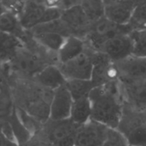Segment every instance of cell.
<instances>
[{"label":"cell","mask_w":146,"mask_h":146,"mask_svg":"<svg viewBox=\"0 0 146 146\" xmlns=\"http://www.w3.org/2000/svg\"><path fill=\"white\" fill-rule=\"evenodd\" d=\"M30 33V32H29ZM31 34V33H30ZM34 39L49 51L58 54L67 37L54 33L31 34Z\"/></svg>","instance_id":"cell-20"},{"label":"cell","mask_w":146,"mask_h":146,"mask_svg":"<svg viewBox=\"0 0 146 146\" xmlns=\"http://www.w3.org/2000/svg\"><path fill=\"white\" fill-rule=\"evenodd\" d=\"M146 124V112L124 101L118 129L126 138L132 131Z\"/></svg>","instance_id":"cell-13"},{"label":"cell","mask_w":146,"mask_h":146,"mask_svg":"<svg viewBox=\"0 0 146 146\" xmlns=\"http://www.w3.org/2000/svg\"><path fill=\"white\" fill-rule=\"evenodd\" d=\"M9 123L12 129L16 142L19 146H23L25 145L31 138L32 135L29 131L24 127L21 121H20L18 115H17L16 107L10 115L7 117Z\"/></svg>","instance_id":"cell-21"},{"label":"cell","mask_w":146,"mask_h":146,"mask_svg":"<svg viewBox=\"0 0 146 146\" xmlns=\"http://www.w3.org/2000/svg\"><path fill=\"white\" fill-rule=\"evenodd\" d=\"M130 36L133 41V55L139 57H146V28L132 31Z\"/></svg>","instance_id":"cell-27"},{"label":"cell","mask_w":146,"mask_h":146,"mask_svg":"<svg viewBox=\"0 0 146 146\" xmlns=\"http://www.w3.org/2000/svg\"><path fill=\"white\" fill-rule=\"evenodd\" d=\"M0 146H19L17 143L9 139L0 130Z\"/></svg>","instance_id":"cell-33"},{"label":"cell","mask_w":146,"mask_h":146,"mask_svg":"<svg viewBox=\"0 0 146 146\" xmlns=\"http://www.w3.org/2000/svg\"><path fill=\"white\" fill-rule=\"evenodd\" d=\"M2 78L1 76V74H0V87L1 86V84H2Z\"/></svg>","instance_id":"cell-35"},{"label":"cell","mask_w":146,"mask_h":146,"mask_svg":"<svg viewBox=\"0 0 146 146\" xmlns=\"http://www.w3.org/2000/svg\"><path fill=\"white\" fill-rule=\"evenodd\" d=\"M31 34H39V33H54L64 36L65 37L71 36V33L65 23L60 19L52 22L40 24L30 30Z\"/></svg>","instance_id":"cell-26"},{"label":"cell","mask_w":146,"mask_h":146,"mask_svg":"<svg viewBox=\"0 0 146 146\" xmlns=\"http://www.w3.org/2000/svg\"><path fill=\"white\" fill-rule=\"evenodd\" d=\"M80 5L91 24L104 17V1L84 0L81 1Z\"/></svg>","instance_id":"cell-23"},{"label":"cell","mask_w":146,"mask_h":146,"mask_svg":"<svg viewBox=\"0 0 146 146\" xmlns=\"http://www.w3.org/2000/svg\"><path fill=\"white\" fill-rule=\"evenodd\" d=\"M93 71L91 81L94 88L118 79L114 63L100 51H91Z\"/></svg>","instance_id":"cell-7"},{"label":"cell","mask_w":146,"mask_h":146,"mask_svg":"<svg viewBox=\"0 0 146 146\" xmlns=\"http://www.w3.org/2000/svg\"><path fill=\"white\" fill-rule=\"evenodd\" d=\"M16 111H17V115L19 118L20 121H21L24 127L29 131V133L32 135V136L35 135L41 129L42 124L40 123L36 120L34 119L28 113H27L21 108H18V107H16Z\"/></svg>","instance_id":"cell-28"},{"label":"cell","mask_w":146,"mask_h":146,"mask_svg":"<svg viewBox=\"0 0 146 146\" xmlns=\"http://www.w3.org/2000/svg\"><path fill=\"white\" fill-rule=\"evenodd\" d=\"M61 19L69 29L71 35L85 39L91 24L83 11L80 3L64 11Z\"/></svg>","instance_id":"cell-10"},{"label":"cell","mask_w":146,"mask_h":146,"mask_svg":"<svg viewBox=\"0 0 146 146\" xmlns=\"http://www.w3.org/2000/svg\"><path fill=\"white\" fill-rule=\"evenodd\" d=\"M46 7V1H25L22 12L19 17L23 28L30 31L39 25Z\"/></svg>","instance_id":"cell-14"},{"label":"cell","mask_w":146,"mask_h":146,"mask_svg":"<svg viewBox=\"0 0 146 146\" xmlns=\"http://www.w3.org/2000/svg\"><path fill=\"white\" fill-rule=\"evenodd\" d=\"M138 1H104V17L118 25H127Z\"/></svg>","instance_id":"cell-11"},{"label":"cell","mask_w":146,"mask_h":146,"mask_svg":"<svg viewBox=\"0 0 146 146\" xmlns=\"http://www.w3.org/2000/svg\"><path fill=\"white\" fill-rule=\"evenodd\" d=\"M5 11H9L19 17L24 9L25 1H1Z\"/></svg>","instance_id":"cell-31"},{"label":"cell","mask_w":146,"mask_h":146,"mask_svg":"<svg viewBox=\"0 0 146 146\" xmlns=\"http://www.w3.org/2000/svg\"><path fill=\"white\" fill-rule=\"evenodd\" d=\"M126 138L130 146H146V124L132 131Z\"/></svg>","instance_id":"cell-30"},{"label":"cell","mask_w":146,"mask_h":146,"mask_svg":"<svg viewBox=\"0 0 146 146\" xmlns=\"http://www.w3.org/2000/svg\"><path fill=\"white\" fill-rule=\"evenodd\" d=\"M132 32L127 25H118L105 18L101 19L91 24L85 38L87 46L91 50L100 51L103 46L109 40L120 35Z\"/></svg>","instance_id":"cell-3"},{"label":"cell","mask_w":146,"mask_h":146,"mask_svg":"<svg viewBox=\"0 0 146 146\" xmlns=\"http://www.w3.org/2000/svg\"><path fill=\"white\" fill-rule=\"evenodd\" d=\"M100 52L105 54L115 64L133 56V41L130 34L118 36L107 41Z\"/></svg>","instance_id":"cell-9"},{"label":"cell","mask_w":146,"mask_h":146,"mask_svg":"<svg viewBox=\"0 0 146 146\" xmlns=\"http://www.w3.org/2000/svg\"><path fill=\"white\" fill-rule=\"evenodd\" d=\"M128 146H130V145H128Z\"/></svg>","instance_id":"cell-36"},{"label":"cell","mask_w":146,"mask_h":146,"mask_svg":"<svg viewBox=\"0 0 146 146\" xmlns=\"http://www.w3.org/2000/svg\"><path fill=\"white\" fill-rule=\"evenodd\" d=\"M65 86L74 101L88 97L94 88L91 80H68Z\"/></svg>","instance_id":"cell-22"},{"label":"cell","mask_w":146,"mask_h":146,"mask_svg":"<svg viewBox=\"0 0 146 146\" xmlns=\"http://www.w3.org/2000/svg\"><path fill=\"white\" fill-rule=\"evenodd\" d=\"M79 125L70 118L61 121L48 120L36 133L54 146H76V136Z\"/></svg>","instance_id":"cell-4"},{"label":"cell","mask_w":146,"mask_h":146,"mask_svg":"<svg viewBox=\"0 0 146 146\" xmlns=\"http://www.w3.org/2000/svg\"><path fill=\"white\" fill-rule=\"evenodd\" d=\"M118 78L122 83L146 81V57L131 56L114 64Z\"/></svg>","instance_id":"cell-6"},{"label":"cell","mask_w":146,"mask_h":146,"mask_svg":"<svg viewBox=\"0 0 146 146\" xmlns=\"http://www.w3.org/2000/svg\"><path fill=\"white\" fill-rule=\"evenodd\" d=\"M128 141L116 128H108L106 138L102 146H128Z\"/></svg>","instance_id":"cell-29"},{"label":"cell","mask_w":146,"mask_h":146,"mask_svg":"<svg viewBox=\"0 0 146 146\" xmlns=\"http://www.w3.org/2000/svg\"><path fill=\"white\" fill-rule=\"evenodd\" d=\"M121 84L124 101L137 109L146 112V81L121 82Z\"/></svg>","instance_id":"cell-15"},{"label":"cell","mask_w":146,"mask_h":146,"mask_svg":"<svg viewBox=\"0 0 146 146\" xmlns=\"http://www.w3.org/2000/svg\"><path fill=\"white\" fill-rule=\"evenodd\" d=\"M91 104V120L110 128H117L124 103L121 82L114 80L96 87L88 96Z\"/></svg>","instance_id":"cell-2"},{"label":"cell","mask_w":146,"mask_h":146,"mask_svg":"<svg viewBox=\"0 0 146 146\" xmlns=\"http://www.w3.org/2000/svg\"><path fill=\"white\" fill-rule=\"evenodd\" d=\"M87 48L86 42L83 38L74 36L67 37L58 52V65L76 58L85 52Z\"/></svg>","instance_id":"cell-17"},{"label":"cell","mask_w":146,"mask_h":146,"mask_svg":"<svg viewBox=\"0 0 146 146\" xmlns=\"http://www.w3.org/2000/svg\"><path fill=\"white\" fill-rule=\"evenodd\" d=\"M23 146H54L51 143L48 142L47 140L43 138L38 133H36L35 135L31 137V139Z\"/></svg>","instance_id":"cell-32"},{"label":"cell","mask_w":146,"mask_h":146,"mask_svg":"<svg viewBox=\"0 0 146 146\" xmlns=\"http://www.w3.org/2000/svg\"><path fill=\"white\" fill-rule=\"evenodd\" d=\"M74 99L65 84L56 91L50 105V120L61 121L70 118Z\"/></svg>","instance_id":"cell-12"},{"label":"cell","mask_w":146,"mask_h":146,"mask_svg":"<svg viewBox=\"0 0 146 146\" xmlns=\"http://www.w3.org/2000/svg\"><path fill=\"white\" fill-rule=\"evenodd\" d=\"M108 128L94 120L80 125L76 136V146H102Z\"/></svg>","instance_id":"cell-8"},{"label":"cell","mask_w":146,"mask_h":146,"mask_svg":"<svg viewBox=\"0 0 146 146\" xmlns=\"http://www.w3.org/2000/svg\"><path fill=\"white\" fill-rule=\"evenodd\" d=\"M0 31L17 37L20 41L27 33L21 26L19 17L7 11L0 16Z\"/></svg>","instance_id":"cell-18"},{"label":"cell","mask_w":146,"mask_h":146,"mask_svg":"<svg viewBox=\"0 0 146 146\" xmlns=\"http://www.w3.org/2000/svg\"><path fill=\"white\" fill-rule=\"evenodd\" d=\"M35 82L44 88L56 91L66 82L65 77L56 65H49L41 70L33 78Z\"/></svg>","instance_id":"cell-16"},{"label":"cell","mask_w":146,"mask_h":146,"mask_svg":"<svg viewBox=\"0 0 146 146\" xmlns=\"http://www.w3.org/2000/svg\"><path fill=\"white\" fill-rule=\"evenodd\" d=\"M92 108L88 97L74 101L70 119L75 124L82 125L91 119Z\"/></svg>","instance_id":"cell-19"},{"label":"cell","mask_w":146,"mask_h":146,"mask_svg":"<svg viewBox=\"0 0 146 146\" xmlns=\"http://www.w3.org/2000/svg\"><path fill=\"white\" fill-rule=\"evenodd\" d=\"M128 26L132 31L146 28V0L137 1Z\"/></svg>","instance_id":"cell-25"},{"label":"cell","mask_w":146,"mask_h":146,"mask_svg":"<svg viewBox=\"0 0 146 146\" xmlns=\"http://www.w3.org/2000/svg\"><path fill=\"white\" fill-rule=\"evenodd\" d=\"M91 51L88 47L85 52L76 58L58 66L66 81L91 80L93 71Z\"/></svg>","instance_id":"cell-5"},{"label":"cell","mask_w":146,"mask_h":146,"mask_svg":"<svg viewBox=\"0 0 146 146\" xmlns=\"http://www.w3.org/2000/svg\"><path fill=\"white\" fill-rule=\"evenodd\" d=\"M4 11H5V9H4V7H3V4L2 3H1V1H0V16H1Z\"/></svg>","instance_id":"cell-34"},{"label":"cell","mask_w":146,"mask_h":146,"mask_svg":"<svg viewBox=\"0 0 146 146\" xmlns=\"http://www.w3.org/2000/svg\"><path fill=\"white\" fill-rule=\"evenodd\" d=\"M11 88L16 107L21 108L40 123L50 119V105L54 91L44 88L33 78L11 74L1 76Z\"/></svg>","instance_id":"cell-1"},{"label":"cell","mask_w":146,"mask_h":146,"mask_svg":"<svg viewBox=\"0 0 146 146\" xmlns=\"http://www.w3.org/2000/svg\"><path fill=\"white\" fill-rule=\"evenodd\" d=\"M2 81L0 87V118L8 117L15 108L11 88L5 81Z\"/></svg>","instance_id":"cell-24"}]
</instances>
